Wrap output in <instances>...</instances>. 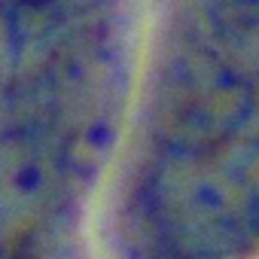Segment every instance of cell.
<instances>
[{
    "label": "cell",
    "instance_id": "obj_1",
    "mask_svg": "<svg viewBox=\"0 0 259 259\" xmlns=\"http://www.w3.org/2000/svg\"><path fill=\"white\" fill-rule=\"evenodd\" d=\"M79 4L82 0H0V19L10 37L25 46L58 31Z\"/></svg>",
    "mask_w": 259,
    "mask_h": 259
}]
</instances>
